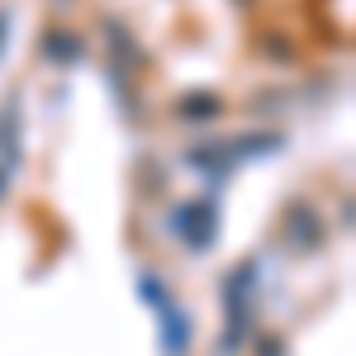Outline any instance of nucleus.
I'll use <instances>...</instances> for the list:
<instances>
[{
    "label": "nucleus",
    "instance_id": "obj_1",
    "mask_svg": "<svg viewBox=\"0 0 356 356\" xmlns=\"http://www.w3.org/2000/svg\"><path fill=\"white\" fill-rule=\"evenodd\" d=\"M209 110H219V100H209V95H200V100H186V105H181L186 119H214Z\"/></svg>",
    "mask_w": 356,
    "mask_h": 356
}]
</instances>
